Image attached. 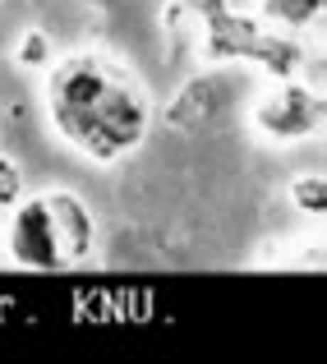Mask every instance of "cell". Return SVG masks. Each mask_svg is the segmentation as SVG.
Masks as SVG:
<instances>
[{"instance_id":"cell-1","label":"cell","mask_w":327,"mask_h":364,"mask_svg":"<svg viewBox=\"0 0 327 364\" xmlns=\"http://www.w3.org/2000/svg\"><path fill=\"white\" fill-rule=\"evenodd\" d=\"M46 120L79 157L115 166L152 129L143 79L107 51H74L46 70Z\"/></svg>"},{"instance_id":"cell-2","label":"cell","mask_w":327,"mask_h":364,"mask_svg":"<svg viewBox=\"0 0 327 364\" xmlns=\"http://www.w3.org/2000/svg\"><path fill=\"white\" fill-rule=\"evenodd\" d=\"M171 42H198L213 65H258L267 79H295L304 51L291 33L267 28L258 14H235L226 0H166L161 14Z\"/></svg>"},{"instance_id":"cell-3","label":"cell","mask_w":327,"mask_h":364,"mask_svg":"<svg viewBox=\"0 0 327 364\" xmlns=\"http://www.w3.org/2000/svg\"><path fill=\"white\" fill-rule=\"evenodd\" d=\"M92 240H97V222L74 189H46L23 198L14 203L5 226L9 263L28 272H70L92 254Z\"/></svg>"},{"instance_id":"cell-4","label":"cell","mask_w":327,"mask_h":364,"mask_svg":"<svg viewBox=\"0 0 327 364\" xmlns=\"http://www.w3.org/2000/svg\"><path fill=\"white\" fill-rule=\"evenodd\" d=\"M327 102L313 88L295 79H277L263 97L254 102V129L272 143H304L323 129Z\"/></svg>"},{"instance_id":"cell-5","label":"cell","mask_w":327,"mask_h":364,"mask_svg":"<svg viewBox=\"0 0 327 364\" xmlns=\"http://www.w3.org/2000/svg\"><path fill=\"white\" fill-rule=\"evenodd\" d=\"M327 0H258V18L277 33H304L318 23Z\"/></svg>"},{"instance_id":"cell-6","label":"cell","mask_w":327,"mask_h":364,"mask_svg":"<svg viewBox=\"0 0 327 364\" xmlns=\"http://www.w3.org/2000/svg\"><path fill=\"white\" fill-rule=\"evenodd\" d=\"M213 111H217V88L208 79H194L176 102H171V116L166 120L176 124V129H198V124L213 120Z\"/></svg>"},{"instance_id":"cell-7","label":"cell","mask_w":327,"mask_h":364,"mask_svg":"<svg viewBox=\"0 0 327 364\" xmlns=\"http://www.w3.org/2000/svg\"><path fill=\"white\" fill-rule=\"evenodd\" d=\"M291 203L309 217H323L327 213V180L323 176H295L291 180Z\"/></svg>"},{"instance_id":"cell-8","label":"cell","mask_w":327,"mask_h":364,"mask_svg":"<svg viewBox=\"0 0 327 364\" xmlns=\"http://www.w3.org/2000/svg\"><path fill=\"white\" fill-rule=\"evenodd\" d=\"M14 60L23 65V70H46V65L55 60L51 55V37L37 33V28H28V33L18 37V46H14Z\"/></svg>"},{"instance_id":"cell-9","label":"cell","mask_w":327,"mask_h":364,"mask_svg":"<svg viewBox=\"0 0 327 364\" xmlns=\"http://www.w3.org/2000/svg\"><path fill=\"white\" fill-rule=\"evenodd\" d=\"M23 198V171H18L14 157L0 152V208H14Z\"/></svg>"}]
</instances>
